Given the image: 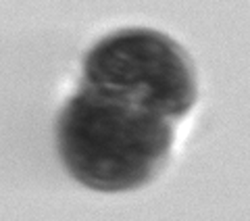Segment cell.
I'll list each match as a JSON object with an SVG mask.
<instances>
[{
    "label": "cell",
    "mask_w": 250,
    "mask_h": 221,
    "mask_svg": "<svg viewBox=\"0 0 250 221\" xmlns=\"http://www.w3.org/2000/svg\"><path fill=\"white\" fill-rule=\"evenodd\" d=\"M171 144L165 117L85 88L65 107L59 146L69 171L90 188L125 190L142 184Z\"/></svg>",
    "instance_id": "1"
},
{
    "label": "cell",
    "mask_w": 250,
    "mask_h": 221,
    "mask_svg": "<svg viewBox=\"0 0 250 221\" xmlns=\"http://www.w3.org/2000/svg\"><path fill=\"white\" fill-rule=\"evenodd\" d=\"M88 88L159 117H179L194 105V73L175 42L150 29L108 36L90 52Z\"/></svg>",
    "instance_id": "2"
}]
</instances>
